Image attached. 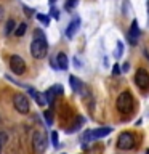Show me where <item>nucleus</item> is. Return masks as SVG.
<instances>
[{"mask_svg": "<svg viewBox=\"0 0 149 154\" xmlns=\"http://www.w3.org/2000/svg\"><path fill=\"white\" fill-rule=\"evenodd\" d=\"M56 2V0H50V5H53V3H55Z\"/></svg>", "mask_w": 149, "mask_h": 154, "instance_id": "c756f323", "label": "nucleus"}, {"mask_svg": "<svg viewBox=\"0 0 149 154\" xmlns=\"http://www.w3.org/2000/svg\"><path fill=\"white\" fill-rule=\"evenodd\" d=\"M13 104H14V109H16L19 114H27L29 108H31V104H29V98L24 93H14Z\"/></svg>", "mask_w": 149, "mask_h": 154, "instance_id": "20e7f679", "label": "nucleus"}, {"mask_svg": "<svg viewBox=\"0 0 149 154\" xmlns=\"http://www.w3.org/2000/svg\"><path fill=\"white\" fill-rule=\"evenodd\" d=\"M50 88L55 91V95H62V93H64V88H62V85H59V84L53 85V87H50Z\"/></svg>", "mask_w": 149, "mask_h": 154, "instance_id": "aec40b11", "label": "nucleus"}, {"mask_svg": "<svg viewBox=\"0 0 149 154\" xmlns=\"http://www.w3.org/2000/svg\"><path fill=\"white\" fill-rule=\"evenodd\" d=\"M133 146H135V135L132 132H122L119 135V138H117V148L119 149L127 151V149H132Z\"/></svg>", "mask_w": 149, "mask_h": 154, "instance_id": "39448f33", "label": "nucleus"}, {"mask_svg": "<svg viewBox=\"0 0 149 154\" xmlns=\"http://www.w3.org/2000/svg\"><path fill=\"white\" fill-rule=\"evenodd\" d=\"M77 3H79V0H67V3H66V10H72Z\"/></svg>", "mask_w": 149, "mask_h": 154, "instance_id": "5701e85b", "label": "nucleus"}, {"mask_svg": "<svg viewBox=\"0 0 149 154\" xmlns=\"http://www.w3.org/2000/svg\"><path fill=\"white\" fill-rule=\"evenodd\" d=\"M143 51H144V56H146V58H147V60H149V50H147V48H144V50H143Z\"/></svg>", "mask_w": 149, "mask_h": 154, "instance_id": "cd10ccee", "label": "nucleus"}, {"mask_svg": "<svg viewBox=\"0 0 149 154\" xmlns=\"http://www.w3.org/2000/svg\"><path fill=\"white\" fill-rule=\"evenodd\" d=\"M115 108L120 114H130L133 111V96L130 91H122L115 101Z\"/></svg>", "mask_w": 149, "mask_h": 154, "instance_id": "f03ea898", "label": "nucleus"}, {"mask_svg": "<svg viewBox=\"0 0 149 154\" xmlns=\"http://www.w3.org/2000/svg\"><path fill=\"white\" fill-rule=\"evenodd\" d=\"M74 63H75V67H80V63H79V60H77V58H74Z\"/></svg>", "mask_w": 149, "mask_h": 154, "instance_id": "c85d7f7f", "label": "nucleus"}, {"mask_svg": "<svg viewBox=\"0 0 149 154\" xmlns=\"http://www.w3.org/2000/svg\"><path fill=\"white\" fill-rule=\"evenodd\" d=\"M14 27H16V23H14V19H8L7 21V27H5V35H10L13 31H14Z\"/></svg>", "mask_w": 149, "mask_h": 154, "instance_id": "4468645a", "label": "nucleus"}, {"mask_svg": "<svg viewBox=\"0 0 149 154\" xmlns=\"http://www.w3.org/2000/svg\"><path fill=\"white\" fill-rule=\"evenodd\" d=\"M51 143H53V146H55V148L59 146V138H58V132H51Z\"/></svg>", "mask_w": 149, "mask_h": 154, "instance_id": "4be33fe9", "label": "nucleus"}, {"mask_svg": "<svg viewBox=\"0 0 149 154\" xmlns=\"http://www.w3.org/2000/svg\"><path fill=\"white\" fill-rule=\"evenodd\" d=\"M84 124H85V119H84V117H79V120H77V124H75V125H72L71 128H67V132H69V133H72V132H77V130H79V128H80Z\"/></svg>", "mask_w": 149, "mask_h": 154, "instance_id": "f3484780", "label": "nucleus"}, {"mask_svg": "<svg viewBox=\"0 0 149 154\" xmlns=\"http://www.w3.org/2000/svg\"><path fill=\"white\" fill-rule=\"evenodd\" d=\"M48 53V43H47V38H45V34L42 31L35 29L34 32V40L31 43V55L35 58V60H42L45 58Z\"/></svg>", "mask_w": 149, "mask_h": 154, "instance_id": "f257e3e1", "label": "nucleus"}, {"mask_svg": "<svg viewBox=\"0 0 149 154\" xmlns=\"http://www.w3.org/2000/svg\"><path fill=\"white\" fill-rule=\"evenodd\" d=\"M26 31H27V24L26 23H21L16 29H14V35H16V37H23L24 34H26Z\"/></svg>", "mask_w": 149, "mask_h": 154, "instance_id": "ddd939ff", "label": "nucleus"}, {"mask_svg": "<svg viewBox=\"0 0 149 154\" xmlns=\"http://www.w3.org/2000/svg\"><path fill=\"white\" fill-rule=\"evenodd\" d=\"M112 132V127H99V128H95V130H87L82 137V141L84 143H88L91 140H96V138H103L106 135H109Z\"/></svg>", "mask_w": 149, "mask_h": 154, "instance_id": "7ed1b4c3", "label": "nucleus"}, {"mask_svg": "<svg viewBox=\"0 0 149 154\" xmlns=\"http://www.w3.org/2000/svg\"><path fill=\"white\" fill-rule=\"evenodd\" d=\"M10 69L13 71V74L23 75L24 71H26V63H24V60H23L21 56L13 55L11 58H10Z\"/></svg>", "mask_w": 149, "mask_h": 154, "instance_id": "0eeeda50", "label": "nucleus"}, {"mask_svg": "<svg viewBox=\"0 0 149 154\" xmlns=\"http://www.w3.org/2000/svg\"><path fill=\"white\" fill-rule=\"evenodd\" d=\"M79 27H80V19L75 18L74 21H71L69 26H67V29H66V37H67V38H72V37L77 34V31H79Z\"/></svg>", "mask_w": 149, "mask_h": 154, "instance_id": "9d476101", "label": "nucleus"}, {"mask_svg": "<svg viewBox=\"0 0 149 154\" xmlns=\"http://www.w3.org/2000/svg\"><path fill=\"white\" fill-rule=\"evenodd\" d=\"M50 14H51L55 19H59V11H58L56 8H51V10H50Z\"/></svg>", "mask_w": 149, "mask_h": 154, "instance_id": "b1692460", "label": "nucleus"}, {"mask_svg": "<svg viewBox=\"0 0 149 154\" xmlns=\"http://www.w3.org/2000/svg\"><path fill=\"white\" fill-rule=\"evenodd\" d=\"M43 117H45V122H47L48 127H51V125H53V112H51L50 109L43 112Z\"/></svg>", "mask_w": 149, "mask_h": 154, "instance_id": "a211bd4d", "label": "nucleus"}, {"mask_svg": "<svg viewBox=\"0 0 149 154\" xmlns=\"http://www.w3.org/2000/svg\"><path fill=\"white\" fill-rule=\"evenodd\" d=\"M55 91H53L51 88H48L47 91H45V98H47V103L50 104V106H53V103H55Z\"/></svg>", "mask_w": 149, "mask_h": 154, "instance_id": "dca6fc26", "label": "nucleus"}, {"mask_svg": "<svg viewBox=\"0 0 149 154\" xmlns=\"http://www.w3.org/2000/svg\"><path fill=\"white\" fill-rule=\"evenodd\" d=\"M34 100L37 101L38 106H45V104H48V103H47V98H45V93H35V95H34Z\"/></svg>", "mask_w": 149, "mask_h": 154, "instance_id": "2eb2a0df", "label": "nucleus"}, {"mask_svg": "<svg viewBox=\"0 0 149 154\" xmlns=\"http://www.w3.org/2000/svg\"><path fill=\"white\" fill-rule=\"evenodd\" d=\"M122 53H123V43L119 40L117 42V48H115V56L120 58V56H122Z\"/></svg>", "mask_w": 149, "mask_h": 154, "instance_id": "412c9836", "label": "nucleus"}, {"mask_svg": "<svg viewBox=\"0 0 149 154\" xmlns=\"http://www.w3.org/2000/svg\"><path fill=\"white\" fill-rule=\"evenodd\" d=\"M69 84H71V88L75 91V93H80L82 88H84V84H82V80L79 77L75 75H69Z\"/></svg>", "mask_w": 149, "mask_h": 154, "instance_id": "9b49d317", "label": "nucleus"}, {"mask_svg": "<svg viewBox=\"0 0 149 154\" xmlns=\"http://www.w3.org/2000/svg\"><path fill=\"white\" fill-rule=\"evenodd\" d=\"M47 135L43 132H35L32 137V146H34V152L35 154H42L47 149Z\"/></svg>", "mask_w": 149, "mask_h": 154, "instance_id": "423d86ee", "label": "nucleus"}, {"mask_svg": "<svg viewBox=\"0 0 149 154\" xmlns=\"http://www.w3.org/2000/svg\"><path fill=\"white\" fill-rule=\"evenodd\" d=\"M0 154H2V141H0Z\"/></svg>", "mask_w": 149, "mask_h": 154, "instance_id": "7c9ffc66", "label": "nucleus"}, {"mask_svg": "<svg viewBox=\"0 0 149 154\" xmlns=\"http://www.w3.org/2000/svg\"><path fill=\"white\" fill-rule=\"evenodd\" d=\"M120 72H122V71H120V66H119V64H114V67H112V74H114V75H119Z\"/></svg>", "mask_w": 149, "mask_h": 154, "instance_id": "393cba45", "label": "nucleus"}, {"mask_svg": "<svg viewBox=\"0 0 149 154\" xmlns=\"http://www.w3.org/2000/svg\"><path fill=\"white\" fill-rule=\"evenodd\" d=\"M62 154H66V152H62Z\"/></svg>", "mask_w": 149, "mask_h": 154, "instance_id": "473e14b6", "label": "nucleus"}, {"mask_svg": "<svg viewBox=\"0 0 149 154\" xmlns=\"http://www.w3.org/2000/svg\"><path fill=\"white\" fill-rule=\"evenodd\" d=\"M56 66H58V69H62V71L67 69V66H69V60H67V56L64 55V53H59V55L56 56Z\"/></svg>", "mask_w": 149, "mask_h": 154, "instance_id": "f8f14e48", "label": "nucleus"}, {"mask_svg": "<svg viewBox=\"0 0 149 154\" xmlns=\"http://www.w3.org/2000/svg\"><path fill=\"white\" fill-rule=\"evenodd\" d=\"M37 19L38 21H40L43 26H48V24H50V18L47 16V14H42V13H37Z\"/></svg>", "mask_w": 149, "mask_h": 154, "instance_id": "6ab92c4d", "label": "nucleus"}, {"mask_svg": "<svg viewBox=\"0 0 149 154\" xmlns=\"http://www.w3.org/2000/svg\"><path fill=\"white\" fill-rule=\"evenodd\" d=\"M139 34H141V31H139L138 21H136V19H133V21H132V26H130V31H128V42L132 43V45H136V43H138Z\"/></svg>", "mask_w": 149, "mask_h": 154, "instance_id": "1a4fd4ad", "label": "nucleus"}, {"mask_svg": "<svg viewBox=\"0 0 149 154\" xmlns=\"http://www.w3.org/2000/svg\"><path fill=\"white\" fill-rule=\"evenodd\" d=\"M128 69H130V66H128V63H125V64H123V69H122V71H123V72H127Z\"/></svg>", "mask_w": 149, "mask_h": 154, "instance_id": "bb28decb", "label": "nucleus"}, {"mask_svg": "<svg viewBox=\"0 0 149 154\" xmlns=\"http://www.w3.org/2000/svg\"><path fill=\"white\" fill-rule=\"evenodd\" d=\"M135 84H136L141 90H146L149 87V74H147L146 69L139 67L136 71V74H135Z\"/></svg>", "mask_w": 149, "mask_h": 154, "instance_id": "6e6552de", "label": "nucleus"}, {"mask_svg": "<svg viewBox=\"0 0 149 154\" xmlns=\"http://www.w3.org/2000/svg\"><path fill=\"white\" fill-rule=\"evenodd\" d=\"M3 16H5V8L2 7V5H0V21L3 19Z\"/></svg>", "mask_w": 149, "mask_h": 154, "instance_id": "a878e982", "label": "nucleus"}, {"mask_svg": "<svg viewBox=\"0 0 149 154\" xmlns=\"http://www.w3.org/2000/svg\"><path fill=\"white\" fill-rule=\"evenodd\" d=\"M146 154H149V149H147V151H146Z\"/></svg>", "mask_w": 149, "mask_h": 154, "instance_id": "2f4dec72", "label": "nucleus"}]
</instances>
